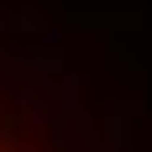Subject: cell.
I'll return each instance as SVG.
<instances>
[{"label": "cell", "mask_w": 152, "mask_h": 152, "mask_svg": "<svg viewBox=\"0 0 152 152\" xmlns=\"http://www.w3.org/2000/svg\"><path fill=\"white\" fill-rule=\"evenodd\" d=\"M0 152H142L121 105L79 74L42 16L0 0Z\"/></svg>", "instance_id": "obj_1"}]
</instances>
